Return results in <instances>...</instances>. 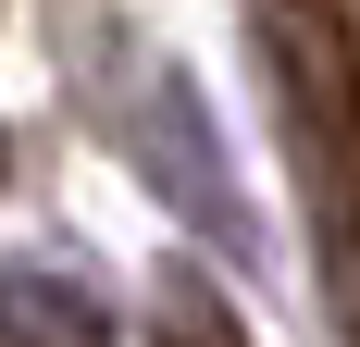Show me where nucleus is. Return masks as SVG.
<instances>
[{
    "label": "nucleus",
    "mask_w": 360,
    "mask_h": 347,
    "mask_svg": "<svg viewBox=\"0 0 360 347\" xmlns=\"http://www.w3.org/2000/svg\"><path fill=\"white\" fill-rule=\"evenodd\" d=\"M0 335L13 347H112V310H100V285H75V273L0 261Z\"/></svg>",
    "instance_id": "nucleus-1"
},
{
    "label": "nucleus",
    "mask_w": 360,
    "mask_h": 347,
    "mask_svg": "<svg viewBox=\"0 0 360 347\" xmlns=\"http://www.w3.org/2000/svg\"><path fill=\"white\" fill-rule=\"evenodd\" d=\"M149 347H249V335H236V310H224L199 273H162V335Z\"/></svg>",
    "instance_id": "nucleus-2"
}]
</instances>
